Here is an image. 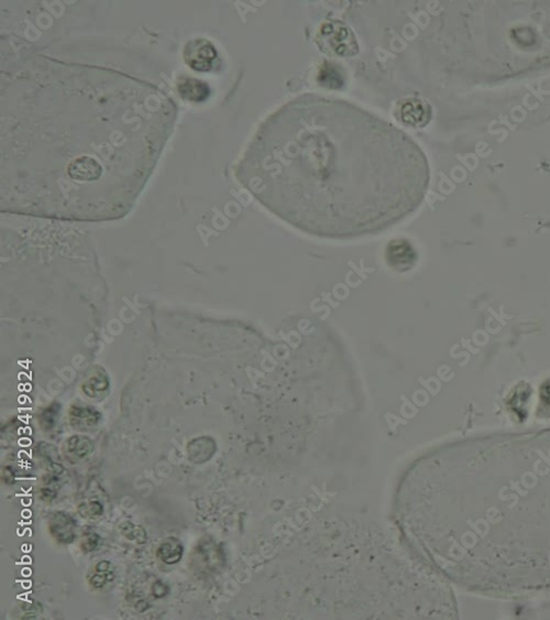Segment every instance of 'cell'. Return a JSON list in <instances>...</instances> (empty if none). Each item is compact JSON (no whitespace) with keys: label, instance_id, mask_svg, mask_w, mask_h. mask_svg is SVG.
I'll return each mask as SVG.
<instances>
[{"label":"cell","instance_id":"cell-1","mask_svg":"<svg viewBox=\"0 0 550 620\" xmlns=\"http://www.w3.org/2000/svg\"><path fill=\"white\" fill-rule=\"evenodd\" d=\"M239 182L285 224L328 240L380 234L425 199L430 171L418 143L344 99L302 94L259 125Z\"/></svg>","mask_w":550,"mask_h":620},{"label":"cell","instance_id":"cell-2","mask_svg":"<svg viewBox=\"0 0 550 620\" xmlns=\"http://www.w3.org/2000/svg\"><path fill=\"white\" fill-rule=\"evenodd\" d=\"M400 514L428 561L461 585L550 587V430L437 450L408 475Z\"/></svg>","mask_w":550,"mask_h":620},{"label":"cell","instance_id":"cell-3","mask_svg":"<svg viewBox=\"0 0 550 620\" xmlns=\"http://www.w3.org/2000/svg\"><path fill=\"white\" fill-rule=\"evenodd\" d=\"M315 41L320 51L330 57H347L358 55V41L354 31L338 20L322 23L318 28Z\"/></svg>","mask_w":550,"mask_h":620},{"label":"cell","instance_id":"cell-4","mask_svg":"<svg viewBox=\"0 0 550 620\" xmlns=\"http://www.w3.org/2000/svg\"><path fill=\"white\" fill-rule=\"evenodd\" d=\"M183 57L187 67L198 73L214 71L216 65H220L216 47L205 38H195L187 42Z\"/></svg>","mask_w":550,"mask_h":620},{"label":"cell","instance_id":"cell-5","mask_svg":"<svg viewBox=\"0 0 550 620\" xmlns=\"http://www.w3.org/2000/svg\"><path fill=\"white\" fill-rule=\"evenodd\" d=\"M384 257L391 269L406 272L415 266L418 254L408 239L398 238L388 243Z\"/></svg>","mask_w":550,"mask_h":620},{"label":"cell","instance_id":"cell-6","mask_svg":"<svg viewBox=\"0 0 550 620\" xmlns=\"http://www.w3.org/2000/svg\"><path fill=\"white\" fill-rule=\"evenodd\" d=\"M395 116L404 125L425 127L432 118V109L422 99H406L398 104Z\"/></svg>","mask_w":550,"mask_h":620},{"label":"cell","instance_id":"cell-7","mask_svg":"<svg viewBox=\"0 0 550 620\" xmlns=\"http://www.w3.org/2000/svg\"><path fill=\"white\" fill-rule=\"evenodd\" d=\"M67 175L79 183H91L101 179L103 165L93 157H84L72 161L67 167Z\"/></svg>","mask_w":550,"mask_h":620},{"label":"cell","instance_id":"cell-8","mask_svg":"<svg viewBox=\"0 0 550 620\" xmlns=\"http://www.w3.org/2000/svg\"><path fill=\"white\" fill-rule=\"evenodd\" d=\"M176 91L181 99L191 103H204L211 96L208 84L195 77H179L176 82Z\"/></svg>","mask_w":550,"mask_h":620},{"label":"cell","instance_id":"cell-9","mask_svg":"<svg viewBox=\"0 0 550 620\" xmlns=\"http://www.w3.org/2000/svg\"><path fill=\"white\" fill-rule=\"evenodd\" d=\"M77 524L73 518L65 512H55L49 521L50 533L57 542L69 544L75 540Z\"/></svg>","mask_w":550,"mask_h":620},{"label":"cell","instance_id":"cell-10","mask_svg":"<svg viewBox=\"0 0 550 620\" xmlns=\"http://www.w3.org/2000/svg\"><path fill=\"white\" fill-rule=\"evenodd\" d=\"M216 450V444L209 436L193 438L187 444V458L195 464H202L211 460Z\"/></svg>","mask_w":550,"mask_h":620},{"label":"cell","instance_id":"cell-11","mask_svg":"<svg viewBox=\"0 0 550 620\" xmlns=\"http://www.w3.org/2000/svg\"><path fill=\"white\" fill-rule=\"evenodd\" d=\"M93 450V441L85 436H73L65 442V456L73 463L86 458Z\"/></svg>","mask_w":550,"mask_h":620},{"label":"cell","instance_id":"cell-12","mask_svg":"<svg viewBox=\"0 0 550 620\" xmlns=\"http://www.w3.org/2000/svg\"><path fill=\"white\" fill-rule=\"evenodd\" d=\"M317 82L320 87L330 89H340L344 85V74L342 67L332 62L325 61V65L320 67L317 77Z\"/></svg>","mask_w":550,"mask_h":620},{"label":"cell","instance_id":"cell-13","mask_svg":"<svg viewBox=\"0 0 550 620\" xmlns=\"http://www.w3.org/2000/svg\"><path fill=\"white\" fill-rule=\"evenodd\" d=\"M72 426L89 428L101 421V414L91 406H72L69 410Z\"/></svg>","mask_w":550,"mask_h":620},{"label":"cell","instance_id":"cell-14","mask_svg":"<svg viewBox=\"0 0 550 620\" xmlns=\"http://www.w3.org/2000/svg\"><path fill=\"white\" fill-rule=\"evenodd\" d=\"M109 386L111 384H109L108 376L103 372V370L99 368L97 372H94L84 382L83 392L91 398H101L103 394H107Z\"/></svg>","mask_w":550,"mask_h":620},{"label":"cell","instance_id":"cell-15","mask_svg":"<svg viewBox=\"0 0 550 620\" xmlns=\"http://www.w3.org/2000/svg\"><path fill=\"white\" fill-rule=\"evenodd\" d=\"M183 544L176 538H167L157 548V556L167 565H173L182 560Z\"/></svg>","mask_w":550,"mask_h":620},{"label":"cell","instance_id":"cell-16","mask_svg":"<svg viewBox=\"0 0 550 620\" xmlns=\"http://www.w3.org/2000/svg\"><path fill=\"white\" fill-rule=\"evenodd\" d=\"M119 528H120L121 533L129 541L135 542L138 544H145L147 542V532L140 526H137L130 521H125L121 524Z\"/></svg>","mask_w":550,"mask_h":620},{"label":"cell","instance_id":"cell-17","mask_svg":"<svg viewBox=\"0 0 550 620\" xmlns=\"http://www.w3.org/2000/svg\"><path fill=\"white\" fill-rule=\"evenodd\" d=\"M59 404H52L51 406L45 409V411L42 412L40 422H41V426L43 430L49 432V431L55 428V424H57V416H59Z\"/></svg>","mask_w":550,"mask_h":620},{"label":"cell","instance_id":"cell-18","mask_svg":"<svg viewBox=\"0 0 550 620\" xmlns=\"http://www.w3.org/2000/svg\"><path fill=\"white\" fill-rule=\"evenodd\" d=\"M77 511L84 518L99 517L103 514V506L99 502H84L79 504Z\"/></svg>","mask_w":550,"mask_h":620},{"label":"cell","instance_id":"cell-19","mask_svg":"<svg viewBox=\"0 0 550 620\" xmlns=\"http://www.w3.org/2000/svg\"><path fill=\"white\" fill-rule=\"evenodd\" d=\"M113 579V575L109 571L97 572L96 574H94V575L91 576V580H89V583H91V585L94 586L95 588H101Z\"/></svg>","mask_w":550,"mask_h":620},{"label":"cell","instance_id":"cell-20","mask_svg":"<svg viewBox=\"0 0 550 620\" xmlns=\"http://www.w3.org/2000/svg\"><path fill=\"white\" fill-rule=\"evenodd\" d=\"M99 542H101L99 536H97L96 533L89 534L82 542V549L85 552L94 551V550H96L99 548Z\"/></svg>","mask_w":550,"mask_h":620},{"label":"cell","instance_id":"cell-21","mask_svg":"<svg viewBox=\"0 0 550 620\" xmlns=\"http://www.w3.org/2000/svg\"><path fill=\"white\" fill-rule=\"evenodd\" d=\"M167 592H169V587L162 582L157 581V583L153 584L152 594L155 598H162L163 596L167 595Z\"/></svg>","mask_w":550,"mask_h":620},{"label":"cell","instance_id":"cell-22","mask_svg":"<svg viewBox=\"0 0 550 620\" xmlns=\"http://www.w3.org/2000/svg\"><path fill=\"white\" fill-rule=\"evenodd\" d=\"M55 492L50 487L42 488L41 489V497L42 500H45V502H50L55 498Z\"/></svg>","mask_w":550,"mask_h":620},{"label":"cell","instance_id":"cell-23","mask_svg":"<svg viewBox=\"0 0 550 620\" xmlns=\"http://www.w3.org/2000/svg\"><path fill=\"white\" fill-rule=\"evenodd\" d=\"M97 572L111 571V563L108 561H101L96 564Z\"/></svg>","mask_w":550,"mask_h":620}]
</instances>
